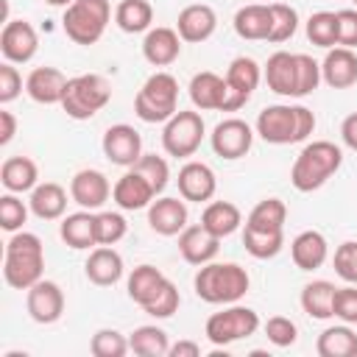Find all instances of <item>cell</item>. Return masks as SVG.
Wrapping results in <instances>:
<instances>
[{"mask_svg":"<svg viewBox=\"0 0 357 357\" xmlns=\"http://www.w3.org/2000/svg\"><path fill=\"white\" fill-rule=\"evenodd\" d=\"M254 131L262 142L268 145H293V142H304L312 131H315V114L312 109L296 103V106H287V103H273V106H265L259 114H257V123H254Z\"/></svg>","mask_w":357,"mask_h":357,"instance_id":"6da1fadb","label":"cell"},{"mask_svg":"<svg viewBox=\"0 0 357 357\" xmlns=\"http://www.w3.org/2000/svg\"><path fill=\"white\" fill-rule=\"evenodd\" d=\"M45 273V245L33 231H14L3 251V279L14 290H28Z\"/></svg>","mask_w":357,"mask_h":357,"instance_id":"7a4b0ae2","label":"cell"},{"mask_svg":"<svg viewBox=\"0 0 357 357\" xmlns=\"http://www.w3.org/2000/svg\"><path fill=\"white\" fill-rule=\"evenodd\" d=\"M340 165H343L340 145L329 139H312L298 151L290 167V184L298 192H315L340 170Z\"/></svg>","mask_w":357,"mask_h":357,"instance_id":"3957f363","label":"cell"},{"mask_svg":"<svg viewBox=\"0 0 357 357\" xmlns=\"http://www.w3.org/2000/svg\"><path fill=\"white\" fill-rule=\"evenodd\" d=\"M192 287L201 301L226 307V304H237L248 293L251 276L237 262H206L198 268Z\"/></svg>","mask_w":357,"mask_h":357,"instance_id":"277c9868","label":"cell"},{"mask_svg":"<svg viewBox=\"0 0 357 357\" xmlns=\"http://www.w3.org/2000/svg\"><path fill=\"white\" fill-rule=\"evenodd\" d=\"M176 112H178V81L170 73L156 70L153 75L145 78V84L134 95V114L142 123H167Z\"/></svg>","mask_w":357,"mask_h":357,"instance_id":"5b68a950","label":"cell"},{"mask_svg":"<svg viewBox=\"0 0 357 357\" xmlns=\"http://www.w3.org/2000/svg\"><path fill=\"white\" fill-rule=\"evenodd\" d=\"M112 20V3L109 0H75L64 8L61 31L75 45H95L106 33V25Z\"/></svg>","mask_w":357,"mask_h":357,"instance_id":"8992f818","label":"cell"},{"mask_svg":"<svg viewBox=\"0 0 357 357\" xmlns=\"http://www.w3.org/2000/svg\"><path fill=\"white\" fill-rule=\"evenodd\" d=\"M109 100H112V84L98 73H84V75H75L67 81V89H64V98L59 106L73 120H89Z\"/></svg>","mask_w":357,"mask_h":357,"instance_id":"52a82bcc","label":"cell"},{"mask_svg":"<svg viewBox=\"0 0 357 357\" xmlns=\"http://www.w3.org/2000/svg\"><path fill=\"white\" fill-rule=\"evenodd\" d=\"M259 329V315L243 304H226L220 312H212L204 324V335L212 346H231L243 337H251Z\"/></svg>","mask_w":357,"mask_h":357,"instance_id":"ba28073f","label":"cell"},{"mask_svg":"<svg viewBox=\"0 0 357 357\" xmlns=\"http://www.w3.org/2000/svg\"><path fill=\"white\" fill-rule=\"evenodd\" d=\"M204 134H206V126H204V117L198 112H184L178 109L162 128V148L167 156H176V159H190L201 142H204Z\"/></svg>","mask_w":357,"mask_h":357,"instance_id":"9c48e42d","label":"cell"},{"mask_svg":"<svg viewBox=\"0 0 357 357\" xmlns=\"http://www.w3.org/2000/svg\"><path fill=\"white\" fill-rule=\"evenodd\" d=\"M223 78H226V100H223L220 112H237L251 100L254 89L259 86L262 67L251 56H237V59L229 61Z\"/></svg>","mask_w":357,"mask_h":357,"instance_id":"30bf717a","label":"cell"},{"mask_svg":"<svg viewBox=\"0 0 357 357\" xmlns=\"http://www.w3.org/2000/svg\"><path fill=\"white\" fill-rule=\"evenodd\" d=\"M209 142L220 159H243L254 145V128L240 117H226L212 128Z\"/></svg>","mask_w":357,"mask_h":357,"instance_id":"8fae6325","label":"cell"},{"mask_svg":"<svg viewBox=\"0 0 357 357\" xmlns=\"http://www.w3.org/2000/svg\"><path fill=\"white\" fill-rule=\"evenodd\" d=\"M39 50V33L28 20H6L0 31V53L11 64H28Z\"/></svg>","mask_w":357,"mask_h":357,"instance_id":"7c38bea8","label":"cell"},{"mask_svg":"<svg viewBox=\"0 0 357 357\" xmlns=\"http://www.w3.org/2000/svg\"><path fill=\"white\" fill-rule=\"evenodd\" d=\"M100 148H103V156L112 162V165H120V167H134L137 159L142 156V137L134 126L128 123H114L103 131V139H100Z\"/></svg>","mask_w":357,"mask_h":357,"instance_id":"4fadbf2b","label":"cell"},{"mask_svg":"<svg viewBox=\"0 0 357 357\" xmlns=\"http://www.w3.org/2000/svg\"><path fill=\"white\" fill-rule=\"evenodd\" d=\"M25 310L36 324H56L64 315V290L50 279H39L25 290Z\"/></svg>","mask_w":357,"mask_h":357,"instance_id":"5bb4252c","label":"cell"},{"mask_svg":"<svg viewBox=\"0 0 357 357\" xmlns=\"http://www.w3.org/2000/svg\"><path fill=\"white\" fill-rule=\"evenodd\" d=\"M187 201L173 198V195H156L148 206V226L162 234V237H178L190 223H187Z\"/></svg>","mask_w":357,"mask_h":357,"instance_id":"9a60e30c","label":"cell"},{"mask_svg":"<svg viewBox=\"0 0 357 357\" xmlns=\"http://www.w3.org/2000/svg\"><path fill=\"white\" fill-rule=\"evenodd\" d=\"M176 184H178V195L184 201H192V204H209L215 198V190H218L215 170L206 162H195V159L181 165Z\"/></svg>","mask_w":357,"mask_h":357,"instance_id":"2e32d148","label":"cell"},{"mask_svg":"<svg viewBox=\"0 0 357 357\" xmlns=\"http://www.w3.org/2000/svg\"><path fill=\"white\" fill-rule=\"evenodd\" d=\"M70 198L81 209H92L95 212L112 198V184H109L106 173H100L95 167H84L70 178Z\"/></svg>","mask_w":357,"mask_h":357,"instance_id":"e0dca14e","label":"cell"},{"mask_svg":"<svg viewBox=\"0 0 357 357\" xmlns=\"http://www.w3.org/2000/svg\"><path fill=\"white\" fill-rule=\"evenodd\" d=\"M218 28V14L212 6L206 3H192V6H184L178 11V20H176V31L181 36V42L187 45H201L206 42Z\"/></svg>","mask_w":357,"mask_h":357,"instance_id":"ac0fdd59","label":"cell"},{"mask_svg":"<svg viewBox=\"0 0 357 357\" xmlns=\"http://www.w3.org/2000/svg\"><path fill=\"white\" fill-rule=\"evenodd\" d=\"M153 198H156L153 187H151L148 178H145L142 173H137L134 167H128V170L112 184V201H114L123 212L148 209Z\"/></svg>","mask_w":357,"mask_h":357,"instance_id":"d6986e66","label":"cell"},{"mask_svg":"<svg viewBox=\"0 0 357 357\" xmlns=\"http://www.w3.org/2000/svg\"><path fill=\"white\" fill-rule=\"evenodd\" d=\"M321 81L332 89H349L357 84V53L351 47H329L321 61Z\"/></svg>","mask_w":357,"mask_h":357,"instance_id":"ffe728a7","label":"cell"},{"mask_svg":"<svg viewBox=\"0 0 357 357\" xmlns=\"http://www.w3.org/2000/svg\"><path fill=\"white\" fill-rule=\"evenodd\" d=\"M67 81L70 78L59 67H33L28 73V78H25V92H28V98L33 103L53 106V103H61Z\"/></svg>","mask_w":357,"mask_h":357,"instance_id":"44dd1931","label":"cell"},{"mask_svg":"<svg viewBox=\"0 0 357 357\" xmlns=\"http://www.w3.org/2000/svg\"><path fill=\"white\" fill-rule=\"evenodd\" d=\"M84 273L92 284L98 287H112L123 279L126 273V265H123V257L120 251H114V245H95L84 262Z\"/></svg>","mask_w":357,"mask_h":357,"instance_id":"7402d4cb","label":"cell"},{"mask_svg":"<svg viewBox=\"0 0 357 357\" xmlns=\"http://www.w3.org/2000/svg\"><path fill=\"white\" fill-rule=\"evenodd\" d=\"M142 56L151 67H170L181 56V36L176 28L156 25L142 39Z\"/></svg>","mask_w":357,"mask_h":357,"instance_id":"603a6c76","label":"cell"},{"mask_svg":"<svg viewBox=\"0 0 357 357\" xmlns=\"http://www.w3.org/2000/svg\"><path fill=\"white\" fill-rule=\"evenodd\" d=\"M218 251H220V240H218L212 231H206L201 223L187 226V229L178 234V254H181L184 262H190V265H195V268L212 262V259L218 257Z\"/></svg>","mask_w":357,"mask_h":357,"instance_id":"cb8c5ba5","label":"cell"},{"mask_svg":"<svg viewBox=\"0 0 357 357\" xmlns=\"http://www.w3.org/2000/svg\"><path fill=\"white\" fill-rule=\"evenodd\" d=\"M59 237L75 248V251H92L98 245V226L92 209H78L73 215H64L59 223Z\"/></svg>","mask_w":357,"mask_h":357,"instance_id":"d4e9b609","label":"cell"},{"mask_svg":"<svg viewBox=\"0 0 357 357\" xmlns=\"http://www.w3.org/2000/svg\"><path fill=\"white\" fill-rule=\"evenodd\" d=\"M326 257H329V243L315 229L298 231L290 243V259L298 271H318L326 262Z\"/></svg>","mask_w":357,"mask_h":357,"instance_id":"484cf974","label":"cell"},{"mask_svg":"<svg viewBox=\"0 0 357 357\" xmlns=\"http://www.w3.org/2000/svg\"><path fill=\"white\" fill-rule=\"evenodd\" d=\"M262 78L271 92L282 98H296V53H287V50L271 53L262 67Z\"/></svg>","mask_w":357,"mask_h":357,"instance_id":"4316f807","label":"cell"},{"mask_svg":"<svg viewBox=\"0 0 357 357\" xmlns=\"http://www.w3.org/2000/svg\"><path fill=\"white\" fill-rule=\"evenodd\" d=\"M190 100L195 109L201 112H220L223 109V100H226V78L212 73V70H204V73H195L190 78Z\"/></svg>","mask_w":357,"mask_h":357,"instance_id":"83f0119b","label":"cell"},{"mask_svg":"<svg viewBox=\"0 0 357 357\" xmlns=\"http://www.w3.org/2000/svg\"><path fill=\"white\" fill-rule=\"evenodd\" d=\"M234 33L245 42H265L271 33V6L268 3H248L237 8L234 20Z\"/></svg>","mask_w":357,"mask_h":357,"instance_id":"f1b7e54d","label":"cell"},{"mask_svg":"<svg viewBox=\"0 0 357 357\" xmlns=\"http://www.w3.org/2000/svg\"><path fill=\"white\" fill-rule=\"evenodd\" d=\"M28 206L39 220H59L67 212V190L56 181H39L31 190Z\"/></svg>","mask_w":357,"mask_h":357,"instance_id":"f546056e","label":"cell"},{"mask_svg":"<svg viewBox=\"0 0 357 357\" xmlns=\"http://www.w3.org/2000/svg\"><path fill=\"white\" fill-rule=\"evenodd\" d=\"M201 226L212 231L218 240H223L243 226V212L231 201H209L201 212Z\"/></svg>","mask_w":357,"mask_h":357,"instance_id":"4dcf8cb0","label":"cell"},{"mask_svg":"<svg viewBox=\"0 0 357 357\" xmlns=\"http://www.w3.org/2000/svg\"><path fill=\"white\" fill-rule=\"evenodd\" d=\"M0 181L6 192H31L39 184V167L31 156H8L0 167Z\"/></svg>","mask_w":357,"mask_h":357,"instance_id":"1f68e13d","label":"cell"},{"mask_svg":"<svg viewBox=\"0 0 357 357\" xmlns=\"http://www.w3.org/2000/svg\"><path fill=\"white\" fill-rule=\"evenodd\" d=\"M318 357H357V332L351 324L326 326L315 340Z\"/></svg>","mask_w":357,"mask_h":357,"instance_id":"d6a6232c","label":"cell"},{"mask_svg":"<svg viewBox=\"0 0 357 357\" xmlns=\"http://www.w3.org/2000/svg\"><path fill=\"white\" fill-rule=\"evenodd\" d=\"M335 284L326 279H312L301 287V310L315 318V321H329L332 318V301H335Z\"/></svg>","mask_w":357,"mask_h":357,"instance_id":"836d02e7","label":"cell"},{"mask_svg":"<svg viewBox=\"0 0 357 357\" xmlns=\"http://www.w3.org/2000/svg\"><path fill=\"white\" fill-rule=\"evenodd\" d=\"M167 282V276L153 268V265H137L131 273H128V282H126V290H128V298L139 307H145L156 293L159 287Z\"/></svg>","mask_w":357,"mask_h":357,"instance_id":"e575fe53","label":"cell"},{"mask_svg":"<svg viewBox=\"0 0 357 357\" xmlns=\"http://www.w3.org/2000/svg\"><path fill=\"white\" fill-rule=\"evenodd\" d=\"M153 22V6L148 0H120L114 8V25L123 33H148Z\"/></svg>","mask_w":357,"mask_h":357,"instance_id":"d590c367","label":"cell"},{"mask_svg":"<svg viewBox=\"0 0 357 357\" xmlns=\"http://www.w3.org/2000/svg\"><path fill=\"white\" fill-rule=\"evenodd\" d=\"M287 220V206L282 198H262L245 218L243 226L248 229H262V231H284Z\"/></svg>","mask_w":357,"mask_h":357,"instance_id":"8d00e7d4","label":"cell"},{"mask_svg":"<svg viewBox=\"0 0 357 357\" xmlns=\"http://www.w3.org/2000/svg\"><path fill=\"white\" fill-rule=\"evenodd\" d=\"M128 346L134 354L139 357H167V349H170V340H167V332L156 324H145V326H137L131 335H128Z\"/></svg>","mask_w":357,"mask_h":357,"instance_id":"74e56055","label":"cell"},{"mask_svg":"<svg viewBox=\"0 0 357 357\" xmlns=\"http://www.w3.org/2000/svg\"><path fill=\"white\" fill-rule=\"evenodd\" d=\"M243 245L254 259H273L284 248V231H262V229H243Z\"/></svg>","mask_w":357,"mask_h":357,"instance_id":"f35d334b","label":"cell"},{"mask_svg":"<svg viewBox=\"0 0 357 357\" xmlns=\"http://www.w3.org/2000/svg\"><path fill=\"white\" fill-rule=\"evenodd\" d=\"M296 28H298V11L287 3H271V33L265 42L282 45V42L293 39Z\"/></svg>","mask_w":357,"mask_h":357,"instance_id":"ab89813d","label":"cell"},{"mask_svg":"<svg viewBox=\"0 0 357 357\" xmlns=\"http://www.w3.org/2000/svg\"><path fill=\"white\" fill-rule=\"evenodd\" d=\"M307 39L324 50L337 45V14L335 11H315L307 20Z\"/></svg>","mask_w":357,"mask_h":357,"instance_id":"60d3db41","label":"cell"},{"mask_svg":"<svg viewBox=\"0 0 357 357\" xmlns=\"http://www.w3.org/2000/svg\"><path fill=\"white\" fill-rule=\"evenodd\" d=\"M134 170H137V173H142V176L148 178V184L153 187V192H156V195H162V192H165V187H167V181H170V167H167V159H165V156L142 153V156L137 159Z\"/></svg>","mask_w":357,"mask_h":357,"instance_id":"b9f144b4","label":"cell"},{"mask_svg":"<svg viewBox=\"0 0 357 357\" xmlns=\"http://www.w3.org/2000/svg\"><path fill=\"white\" fill-rule=\"evenodd\" d=\"M318 84H321V64L307 53H296V98L312 95Z\"/></svg>","mask_w":357,"mask_h":357,"instance_id":"7bdbcfd3","label":"cell"},{"mask_svg":"<svg viewBox=\"0 0 357 357\" xmlns=\"http://www.w3.org/2000/svg\"><path fill=\"white\" fill-rule=\"evenodd\" d=\"M89 351L95 357H123L126 351H131L128 337L120 335L117 329H98L89 340Z\"/></svg>","mask_w":357,"mask_h":357,"instance_id":"ee69618b","label":"cell"},{"mask_svg":"<svg viewBox=\"0 0 357 357\" xmlns=\"http://www.w3.org/2000/svg\"><path fill=\"white\" fill-rule=\"evenodd\" d=\"M28 209L31 206H25V201H20L17 192H6L0 198V226H3V231H8V234L20 231L28 220Z\"/></svg>","mask_w":357,"mask_h":357,"instance_id":"f6af8a7d","label":"cell"},{"mask_svg":"<svg viewBox=\"0 0 357 357\" xmlns=\"http://www.w3.org/2000/svg\"><path fill=\"white\" fill-rule=\"evenodd\" d=\"M95 226H98V245H117L128 231V223L120 212H98Z\"/></svg>","mask_w":357,"mask_h":357,"instance_id":"bcb514c9","label":"cell"},{"mask_svg":"<svg viewBox=\"0 0 357 357\" xmlns=\"http://www.w3.org/2000/svg\"><path fill=\"white\" fill-rule=\"evenodd\" d=\"M178 304H181V296H178V287L167 279L162 287H159V293L142 307L151 318H170L176 310H178Z\"/></svg>","mask_w":357,"mask_h":357,"instance_id":"7dc6e473","label":"cell"},{"mask_svg":"<svg viewBox=\"0 0 357 357\" xmlns=\"http://www.w3.org/2000/svg\"><path fill=\"white\" fill-rule=\"evenodd\" d=\"M332 265H335V273H337L346 284H357V243H354V240L340 243V245L335 248Z\"/></svg>","mask_w":357,"mask_h":357,"instance_id":"c3c4849f","label":"cell"},{"mask_svg":"<svg viewBox=\"0 0 357 357\" xmlns=\"http://www.w3.org/2000/svg\"><path fill=\"white\" fill-rule=\"evenodd\" d=\"M265 337H268L273 346L287 349V346H293V343L298 340V326H296L287 315H273V318L265 321Z\"/></svg>","mask_w":357,"mask_h":357,"instance_id":"681fc988","label":"cell"},{"mask_svg":"<svg viewBox=\"0 0 357 357\" xmlns=\"http://www.w3.org/2000/svg\"><path fill=\"white\" fill-rule=\"evenodd\" d=\"M332 318H340L343 324L357 326V284H346V287L335 290Z\"/></svg>","mask_w":357,"mask_h":357,"instance_id":"f907efd6","label":"cell"},{"mask_svg":"<svg viewBox=\"0 0 357 357\" xmlns=\"http://www.w3.org/2000/svg\"><path fill=\"white\" fill-rule=\"evenodd\" d=\"M22 75H20V70L11 64V61H3L0 64V103L3 106H8L11 100H17L20 98V92H22Z\"/></svg>","mask_w":357,"mask_h":357,"instance_id":"816d5d0a","label":"cell"},{"mask_svg":"<svg viewBox=\"0 0 357 357\" xmlns=\"http://www.w3.org/2000/svg\"><path fill=\"white\" fill-rule=\"evenodd\" d=\"M337 14V45L357 50V8H340Z\"/></svg>","mask_w":357,"mask_h":357,"instance_id":"f5cc1de1","label":"cell"},{"mask_svg":"<svg viewBox=\"0 0 357 357\" xmlns=\"http://www.w3.org/2000/svg\"><path fill=\"white\" fill-rule=\"evenodd\" d=\"M340 139H343V145L349 151L357 153V112H351V114L343 117V123H340Z\"/></svg>","mask_w":357,"mask_h":357,"instance_id":"db71d44e","label":"cell"},{"mask_svg":"<svg viewBox=\"0 0 357 357\" xmlns=\"http://www.w3.org/2000/svg\"><path fill=\"white\" fill-rule=\"evenodd\" d=\"M17 134V117L8 109H0V145H8Z\"/></svg>","mask_w":357,"mask_h":357,"instance_id":"11a10c76","label":"cell"},{"mask_svg":"<svg viewBox=\"0 0 357 357\" xmlns=\"http://www.w3.org/2000/svg\"><path fill=\"white\" fill-rule=\"evenodd\" d=\"M167 357H201V346L195 340H178V343H170Z\"/></svg>","mask_w":357,"mask_h":357,"instance_id":"9f6ffc18","label":"cell"},{"mask_svg":"<svg viewBox=\"0 0 357 357\" xmlns=\"http://www.w3.org/2000/svg\"><path fill=\"white\" fill-rule=\"evenodd\" d=\"M47 6H56V8H67V6H73L75 0H45Z\"/></svg>","mask_w":357,"mask_h":357,"instance_id":"6f0895ef","label":"cell"},{"mask_svg":"<svg viewBox=\"0 0 357 357\" xmlns=\"http://www.w3.org/2000/svg\"><path fill=\"white\" fill-rule=\"evenodd\" d=\"M354 8H357V0H354Z\"/></svg>","mask_w":357,"mask_h":357,"instance_id":"680465c9","label":"cell"}]
</instances>
